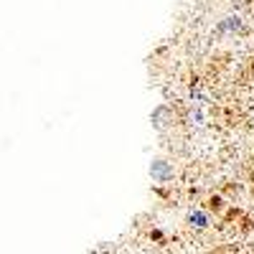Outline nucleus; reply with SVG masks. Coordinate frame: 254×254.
<instances>
[{
	"label": "nucleus",
	"mask_w": 254,
	"mask_h": 254,
	"mask_svg": "<svg viewBox=\"0 0 254 254\" xmlns=\"http://www.w3.org/2000/svg\"><path fill=\"white\" fill-rule=\"evenodd\" d=\"M190 221H196V226H203V224H206V219H203L201 214H193V216H190Z\"/></svg>",
	"instance_id": "nucleus-1"
}]
</instances>
